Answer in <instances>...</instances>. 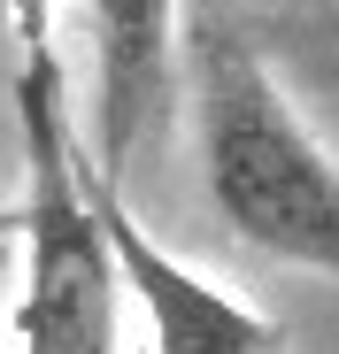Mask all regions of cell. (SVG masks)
I'll return each mask as SVG.
<instances>
[{
	"mask_svg": "<svg viewBox=\"0 0 339 354\" xmlns=\"http://www.w3.org/2000/svg\"><path fill=\"white\" fill-rule=\"evenodd\" d=\"M16 354H116L124 277L93 216V147L70 115L62 54H16Z\"/></svg>",
	"mask_w": 339,
	"mask_h": 354,
	"instance_id": "obj_1",
	"label": "cell"
},
{
	"mask_svg": "<svg viewBox=\"0 0 339 354\" xmlns=\"http://www.w3.org/2000/svg\"><path fill=\"white\" fill-rule=\"evenodd\" d=\"M193 139L201 185L247 247L339 277V162L232 31L193 39Z\"/></svg>",
	"mask_w": 339,
	"mask_h": 354,
	"instance_id": "obj_2",
	"label": "cell"
},
{
	"mask_svg": "<svg viewBox=\"0 0 339 354\" xmlns=\"http://www.w3.org/2000/svg\"><path fill=\"white\" fill-rule=\"evenodd\" d=\"M93 216H100L108 254H116L124 292L147 316V346L154 354H286V331L262 308H247L239 292L208 285L193 262H178L170 247L147 239L124 185H116V169H100V162H93Z\"/></svg>",
	"mask_w": 339,
	"mask_h": 354,
	"instance_id": "obj_3",
	"label": "cell"
},
{
	"mask_svg": "<svg viewBox=\"0 0 339 354\" xmlns=\"http://www.w3.org/2000/svg\"><path fill=\"white\" fill-rule=\"evenodd\" d=\"M93 16V62H100V93H93V162L124 169L131 147L147 139L154 108L170 100V24L178 0H85Z\"/></svg>",
	"mask_w": 339,
	"mask_h": 354,
	"instance_id": "obj_4",
	"label": "cell"
},
{
	"mask_svg": "<svg viewBox=\"0 0 339 354\" xmlns=\"http://www.w3.org/2000/svg\"><path fill=\"white\" fill-rule=\"evenodd\" d=\"M54 0H0V31H8V46L16 54H39V46H54Z\"/></svg>",
	"mask_w": 339,
	"mask_h": 354,
	"instance_id": "obj_5",
	"label": "cell"
},
{
	"mask_svg": "<svg viewBox=\"0 0 339 354\" xmlns=\"http://www.w3.org/2000/svg\"><path fill=\"white\" fill-rule=\"evenodd\" d=\"M8 262H16V231H0V285H8Z\"/></svg>",
	"mask_w": 339,
	"mask_h": 354,
	"instance_id": "obj_6",
	"label": "cell"
},
{
	"mask_svg": "<svg viewBox=\"0 0 339 354\" xmlns=\"http://www.w3.org/2000/svg\"><path fill=\"white\" fill-rule=\"evenodd\" d=\"M0 231H8V223H0Z\"/></svg>",
	"mask_w": 339,
	"mask_h": 354,
	"instance_id": "obj_7",
	"label": "cell"
}]
</instances>
